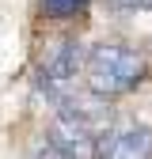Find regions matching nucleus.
Segmentation results:
<instances>
[{"instance_id": "obj_4", "label": "nucleus", "mask_w": 152, "mask_h": 159, "mask_svg": "<svg viewBox=\"0 0 152 159\" xmlns=\"http://www.w3.org/2000/svg\"><path fill=\"white\" fill-rule=\"evenodd\" d=\"M88 8V0H42V11L50 19H69V15H80Z\"/></svg>"}, {"instance_id": "obj_5", "label": "nucleus", "mask_w": 152, "mask_h": 159, "mask_svg": "<svg viewBox=\"0 0 152 159\" xmlns=\"http://www.w3.org/2000/svg\"><path fill=\"white\" fill-rule=\"evenodd\" d=\"M114 8H122V11H141V4L145 0H110Z\"/></svg>"}, {"instance_id": "obj_3", "label": "nucleus", "mask_w": 152, "mask_h": 159, "mask_svg": "<svg viewBox=\"0 0 152 159\" xmlns=\"http://www.w3.org/2000/svg\"><path fill=\"white\" fill-rule=\"evenodd\" d=\"M95 152H103V155H118V159L148 155V152H152V129L141 125V121H118V125H110V129L99 136Z\"/></svg>"}, {"instance_id": "obj_2", "label": "nucleus", "mask_w": 152, "mask_h": 159, "mask_svg": "<svg viewBox=\"0 0 152 159\" xmlns=\"http://www.w3.org/2000/svg\"><path fill=\"white\" fill-rule=\"evenodd\" d=\"M80 68H84L80 42H76V38H57V42L46 49V57H42V68H38V95H46V102L57 106L72 91Z\"/></svg>"}, {"instance_id": "obj_1", "label": "nucleus", "mask_w": 152, "mask_h": 159, "mask_svg": "<svg viewBox=\"0 0 152 159\" xmlns=\"http://www.w3.org/2000/svg\"><path fill=\"white\" fill-rule=\"evenodd\" d=\"M88 87L95 95H126L133 91L145 80L148 65H145V57L137 49H129V46H118V42H95L91 53H88Z\"/></svg>"}]
</instances>
